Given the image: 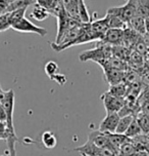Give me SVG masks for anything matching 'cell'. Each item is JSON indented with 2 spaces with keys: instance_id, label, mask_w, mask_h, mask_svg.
Segmentation results:
<instances>
[{
  "instance_id": "cell-1",
  "label": "cell",
  "mask_w": 149,
  "mask_h": 156,
  "mask_svg": "<svg viewBox=\"0 0 149 156\" xmlns=\"http://www.w3.org/2000/svg\"><path fill=\"white\" fill-rule=\"evenodd\" d=\"M110 57H112V46L108 45V44L98 42L97 46H95L94 48L83 51L80 55L79 58L81 62L93 61L95 63H99Z\"/></svg>"
},
{
  "instance_id": "cell-2",
  "label": "cell",
  "mask_w": 149,
  "mask_h": 156,
  "mask_svg": "<svg viewBox=\"0 0 149 156\" xmlns=\"http://www.w3.org/2000/svg\"><path fill=\"white\" fill-rule=\"evenodd\" d=\"M107 13L117 16L121 20H123L126 24H128L130 20L137 16V1L136 0H127L126 4H124L123 6L108 8Z\"/></svg>"
},
{
  "instance_id": "cell-3",
  "label": "cell",
  "mask_w": 149,
  "mask_h": 156,
  "mask_svg": "<svg viewBox=\"0 0 149 156\" xmlns=\"http://www.w3.org/2000/svg\"><path fill=\"white\" fill-rule=\"evenodd\" d=\"M12 29L21 33H34V34L39 35L40 37H45L48 33V31L45 28L36 26L35 24H33L27 18H23L20 21L15 22V24H12Z\"/></svg>"
},
{
  "instance_id": "cell-4",
  "label": "cell",
  "mask_w": 149,
  "mask_h": 156,
  "mask_svg": "<svg viewBox=\"0 0 149 156\" xmlns=\"http://www.w3.org/2000/svg\"><path fill=\"white\" fill-rule=\"evenodd\" d=\"M15 91L12 90H8L5 91V97L3 101L1 103V106L4 108L5 112L7 115V120L6 125L7 129L9 132H15V124H13V112H15Z\"/></svg>"
},
{
  "instance_id": "cell-5",
  "label": "cell",
  "mask_w": 149,
  "mask_h": 156,
  "mask_svg": "<svg viewBox=\"0 0 149 156\" xmlns=\"http://www.w3.org/2000/svg\"><path fill=\"white\" fill-rule=\"evenodd\" d=\"M101 101L103 103L104 108H105L106 114L118 113L125 105V99H120V98L112 96L108 91L102 94Z\"/></svg>"
},
{
  "instance_id": "cell-6",
  "label": "cell",
  "mask_w": 149,
  "mask_h": 156,
  "mask_svg": "<svg viewBox=\"0 0 149 156\" xmlns=\"http://www.w3.org/2000/svg\"><path fill=\"white\" fill-rule=\"evenodd\" d=\"M120 119H121V116L118 115V113L106 114V116L104 117L103 120L99 124L98 129L102 133H115Z\"/></svg>"
},
{
  "instance_id": "cell-7",
  "label": "cell",
  "mask_w": 149,
  "mask_h": 156,
  "mask_svg": "<svg viewBox=\"0 0 149 156\" xmlns=\"http://www.w3.org/2000/svg\"><path fill=\"white\" fill-rule=\"evenodd\" d=\"M124 30L123 29H108L104 37L99 42L108 44L110 46L123 45Z\"/></svg>"
},
{
  "instance_id": "cell-8",
  "label": "cell",
  "mask_w": 149,
  "mask_h": 156,
  "mask_svg": "<svg viewBox=\"0 0 149 156\" xmlns=\"http://www.w3.org/2000/svg\"><path fill=\"white\" fill-rule=\"evenodd\" d=\"M88 141H90L91 143H93L95 146H97L98 148H112L114 150H117L118 152V149H115L108 140V136H107L106 133H102L100 130H93L89 133V136H88Z\"/></svg>"
},
{
  "instance_id": "cell-9",
  "label": "cell",
  "mask_w": 149,
  "mask_h": 156,
  "mask_svg": "<svg viewBox=\"0 0 149 156\" xmlns=\"http://www.w3.org/2000/svg\"><path fill=\"white\" fill-rule=\"evenodd\" d=\"M56 19H57V34H56V38H55V42L58 41L65 32L68 31V21H70V16H68V12H65V7L59 12V13L56 16Z\"/></svg>"
},
{
  "instance_id": "cell-10",
  "label": "cell",
  "mask_w": 149,
  "mask_h": 156,
  "mask_svg": "<svg viewBox=\"0 0 149 156\" xmlns=\"http://www.w3.org/2000/svg\"><path fill=\"white\" fill-rule=\"evenodd\" d=\"M103 73L105 80L109 83V85H115L124 82L126 75L125 71L117 70V69L112 68H103Z\"/></svg>"
},
{
  "instance_id": "cell-11",
  "label": "cell",
  "mask_w": 149,
  "mask_h": 156,
  "mask_svg": "<svg viewBox=\"0 0 149 156\" xmlns=\"http://www.w3.org/2000/svg\"><path fill=\"white\" fill-rule=\"evenodd\" d=\"M36 3L46 8L50 16H57L59 12L63 8L61 0H36Z\"/></svg>"
},
{
  "instance_id": "cell-12",
  "label": "cell",
  "mask_w": 149,
  "mask_h": 156,
  "mask_svg": "<svg viewBox=\"0 0 149 156\" xmlns=\"http://www.w3.org/2000/svg\"><path fill=\"white\" fill-rule=\"evenodd\" d=\"M74 151L80 153L82 156H92L95 154H102L103 155V148H98L97 146H95L93 143H91L90 141H88L84 145L74 149Z\"/></svg>"
},
{
  "instance_id": "cell-13",
  "label": "cell",
  "mask_w": 149,
  "mask_h": 156,
  "mask_svg": "<svg viewBox=\"0 0 149 156\" xmlns=\"http://www.w3.org/2000/svg\"><path fill=\"white\" fill-rule=\"evenodd\" d=\"M91 30L100 40H102L107 30H108L105 19L102 18L99 20H95V21H91Z\"/></svg>"
},
{
  "instance_id": "cell-14",
  "label": "cell",
  "mask_w": 149,
  "mask_h": 156,
  "mask_svg": "<svg viewBox=\"0 0 149 156\" xmlns=\"http://www.w3.org/2000/svg\"><path fill=\"white\" fill-rule=\"evenodd\" d=\"M127 27L131 28L135 32L138 33L139 35L143 36L146 34V27H145V19L139 16H135L133 19L129 21L127 24Z\"/></svg>"
},
{
  "instance_id": "cell-15",
  "label": "cell",
  "mask_w": 149,
  "mask_h": 156,
  "mask_svg": "<svg viewBox=\"0 0 149 156\" xmlns=\"http://www.w3.org/2000/svg\"><path fill=\"white\" fill-rule=\"evenodd\" d=\"M49 16H50V13H49L48 10L37 3H35L33 5L31 13H30V16H31L32 19H34L35 21H38V22L45 21L46 19L49 18Z\"/></svg>"
},
{
  "instance_id": "cell-16",
  "label": "cell",
  "mask_w": 149,
  "mask_h": 156,
  "mask_svg": "<svg viewBox=\"0 0 149 156\" xmlns=\"http://www.w3.org/2000/svg\"><path fill=\"white\" fill-rule=\"evenodd\" d=\"M104 19H105V21H106L108 29H123L124 30L127 28V24L125 22L114 15L106 12Z\"/></svg>"
},
{
  "instance_id": "cell-17",
  "label": "cell",
  "mask_w": 149,
  "mask_h": 156,
  "mask_svg": "<svg viewBox=\"0 0 149 156\" xmlns=\"http://www.w3.org/2000/svg\"><path fill=\"white\" fill-rule=\"evenodd\" d=\"M107 136H108L110 144H111L115 149H118V151H120V148L122 147V145L127 143V142L131 141V139H129L126 135H121V133H107Z\"/></svg>"
},
{
  "instance_id": "cell-18",
  "label": "cell",
  "mask_w": 149,
  "mask_h": 156,
  "mask_svg": "<svg viewBox=\"0 0 149 156\" xmlns=\"http://www.w3.org/2000/svg\"><path fill=\"white\" fill-rule=\"evenodd\" d=\"M110 94L112 96L120 98V99H125L127 94H128V84H126L125 82L118 83L115 85H110L109 90H107Z\"/></svg>"
},
{
  "instance_id": "cell-19",
  "label": "cell",
  "mask_w": 149,
  "mask_h": 156,
  "mask_svg": "<svg viewBox=\"0 0 149 156\" xmlns=\"http://www.w3.org/2000/svg\"><path fill=\"white\" fill-rule=\"evenodd\" d=\"M41 141L42 144L44 145V147L47 149H53L56 147L57 145V139L55 135L50 130H46L42 133L41 136Z\"/></svg>"
},
{
  "instance_id": "cell-20",
  "label": "cell",
  "mask_w": 149,
  "mask_h": 156,
  "mask_svg": "<svg viewBox=\"0 0 149 156\" xmlns=\"http://www.w3.org/2000/svg\"><path fill=\"white\" fill-rule=\"evenodd\" d=\"M134 119H135V116H133V115H128V116L121 117L115 133H121V135H125V133L127 132V129H129V126L131 125L132 121H133Z\"/></svg>"
},
{
  "instance_id": "cell-21",
  "label": "cell",
  "mask_w": 149,
  "mask_h": 156,
  "mask_svg": "<svg viewBox=\"0 0 149 156\" xmlns=\"http://www.w3.org/2000/svg\"><path fill=\"white\" fill-rule=\"evenodd\" d=\"M136 120L139 124V126L141 127L143 135H148L149 133V116L146 114L139 112L136 115Z\"/></svg>"
},
{
  "instance_id": "cell-22",
  "label": "cell",
  "mask_w": 149,
  "mask_h": 156,
  "mask_svg": "<svg viewBox=\"0 0 149 156\" xmlns=\"http://www.w3.org/2000/svg\"><path fill=\"white\" fill-rule=\"evenodd\" d=\"M125 135L128 136L129 139H135V138H138L142 135V130H141V127L139 126L138 122L136 120V117L133 121H132L131 125L129 126V129H127V132L125 133Z\"/></svg>"
},
{
  "instance_id": "cell-23",
  "label": "cell",
  "mask_w": 149,
  "mask_h": 156,
  "mask_svg": "<svg viewBox=\"0 0 149 156\" xmlns=\"http://www.w3.org/2000/svg\"><path fill=\"white\" fill-rule=\"evenodd\" d=\"M137 1V16L142 18L149 16V0H136Z\"/></svg>"
},
{
  "instance_id": "cell-24",
  "label": "cell",
  "mask_w": 149,
  "mask_h": 156,
  "mask_svg": "<svg viewBox=\"0 0 149 156\" xmlns=\"http://www.w3.org/2000/svg\"><path fill=\"white\" fill-rule=\"evenodd\" d=\"M78 10H79L80 20H81L82 23H91V16L89 15V12H88L84 0H80L79 1Z\"/></svg>"
},
{
  "instance_id": "cell-25",
  "label": "cell",
  "mask_w": 149,
  "mask_h": 156,
  "mask_svg": "<svg viewBox=\"0 0 149 156\" xmlns=\"http://www.w3.org/2000/svg\"><path fill=\"white\" fill-rule=\"evenodd\" d=\"M58 69H59L58 65H57V63L54 62V61H49V62L46 63L45 67H44V70H45L46 75H47L50 79L54 75H56L58 73Z\"/></svg>"
},
{
  "instance_id": "cell-26",
  "label": "cell",
  "mask_w": 149,
  "mask_h": 156,
  "mask_svg": "<svg viewBox=\"0 0 149 156\" xmlns=\"http://www.w3.org/2000/svg\"><path fill=\"white\" fill-rule=\"evenodd\" d=\"M27 12V8H22V9H18V10H15V12H7L8 16H9V21H10V24H15V22L20 21L23 18H25V13Z\"/></svg>"
},
{
  "instance_id": "cell-27",
  "label": "cell",
  "mask_w": 149,
  "mask_h": 156,
  "mask_svg": "<svg viewBox=\"0 0 149 156\" xmlns=\"http://www.w3.org/2000/svg\"><path fill=\"white\" fill-rule=\"evenodd\" d=\"M133 49L134 51H136L137 52H139L140 55H142L143 57H145L146 54H147L148 51H149V47L145 44V42L142 39V36H141V38H140L139 40L137 41V43L134 45Z\"/></svg>"
},
{
  "instance_id": "cell-28",
  "label": "cell",
  "mask_w": 149,
  "mask_h": 156,
  "mask_svg": "<svg viewBox=\"0 0 149 156\" xmlns=\"http://www.w3.org/2000/svg\"><path fill=\"white\" fill-rule=\"evenodd\" d=\"M9 28H12V24H10L8 13H4V15L0 16V32L6 31Z\"/></svg>"
},
{
  "instance_id": "cell-29",
  "label": "cell",
  "mask_w": 149,
  "mask_h": 156,
  "mask_svg": "<svg viewBox=\"0 0 149 156\" xmlns=\"http://www.w3.org/2000/svg\"><path fill=\"white\" fill-rule=\"evenodd\" d=\"M140 82L142 85L149 87V67L145 64V67L140 72Z\"/></svg>"
},
{
  "instance_id": "cell-30",
  "label": "cell",
  "mask_w": 149,
  "mask_h": 156,
  "mask_svg": "<svg viewBox=\"0 0 149 156\" xmlns=\"http://www.w3.org/2000/svg\"><path fill=\"white\" fill-rule=\"evenodd\" d=\"M7 138V125L5 122L0 121V140H5Z\"/></svg>"
},
{
  "instance_id": "cell-31",
  "label": "cell",
  "mask_w": 149,
  "mask_h": 156,
  "mask_svg": "<svg viewBox=\"0 0 149 156\" xmlns=\"http://www.w3.org/2000/svg\"><path fill=\"white\" fill-rule=\"evenodd\" d=\"M51 80H54V81H56L58 84L62 85L67 82V77H65V75H63V74L57 73L56 75H54V76L51 78Z\"/></svg>"
},
{
  "instance_id": "cell-32",
  "label": "cell",
  "mask_w": 149,
  "mask_h": 156,
  "mask_svg": "<svg viewBox=\"0 0 149 156\" xmlns=\"http://www.w3.org/2000/svg\"><path fill=\"white\" fill-rule=\"evenodd\" d=\"M6 120H7V115H6V112H5L4 108L2 106H0V121L1 122H5L6 123Z\"/></svg>"
},
{
  "instance_id": "cell-33",
  "label": "cell",
  "mask_w": 149,
  "mask_h": 156,
  "mask_svg": "<svg viewBox=\"0 0 149 156\" xmlns=\"http://www.w3.org/2000/svg\"><path fill=\"white\" fill-rule=\"evenodd\" d=\"M6 9H7V3L4 0H0V16L6 13Z\"/></svg>"
},
{
  "instance_id": "cell-34",
  "label": "cell",
  "mask_w": 149,
  "mask_h": 156,
  "mask_svg": "<svg viewBox=\"0 0 149 156\" xmlns=\"http://www.w3.org/2000/svg\"><path fill=\"white\" fill-rule=\"evenodd\" d=\"M142 39L143 41L145 42V44L149 47V33H146V34H144L142 36Z\"/></svg>"
},
{
  "instance_id": "cell-35",
  "label": "cell",
  "mask_w": 149,
  "mask_h": 156,
  "mask_svg": "<svg viewBox=\"0 0 149 156\" xmlns=\"http://www.w3.org/2000/svg\"><path fill=\"white\" fill-rule=\"evenodd\" d=\"M4 97H5V90H2L1 84H0V106H1V103H2V101H3Z\"/></svg>"
},
{
  "instance_id": "cell-36",
  "label": "cell",
  "mask_w": 149,
  "mask_h": 156,
  "mask_svg": "<svg viewBox=\"0 0 149 156\" xmlns=\"http://www.w3.org/2000/svg\"><path fill=\"white\" fill-rule=\"evenodd\" d=\"M145 27H146V33H149V16L145 19Z\"/></svg>"
},
{
  "instance_id": "cell-37",
  "label": "cell",
  "mask_w": 149,
  "mask_h": 156,
  "mask_svg": "<svg viewBox=\"0 0 149 156\" xmlns=\"http://www.w3.org/2000/svg\"><path fill=\"white\" fill-rule=\"evenodd\" d=\"M144 61H145V64L147 65L148 67H149V51H148V52L146 54V55L144 57Z\"/></svg>"
},
{
  "instance_id": "cell-38",
  "label": "cell",
  "mask_w": 149,
  "mask_h": 156,
  "mask_svg": "<svg viewBox=\"0 0 149 156\" xmlns=\"http://www.w3.org/2000/svg\"><path fill=\"white\" fill-rule=\"evenodd\" d=\"M4 1L6 2L7 5H8V4H12V3H13V2H15L16 0H4Z\"/></svg>"
},
{
  "instance_id": "cell-39",
  "label": "cell",
  "mask_w": 149,
  "mask_h": 156,
  "mask_svg": "<svg viewBox=\"0 0 149 156\" xmlns=\"http://www.w3.org/2000/svg\"><path fill=\"white\" fill-rule=\"evenodd\" d=\"M92 156H103L102 154H95V155H92Z\"/></svg>"
},
{
  "instance_id": "cell-40",
  "label": "cell",
  "mask_w": 149,
  "mask_h": 156,
  "mask_svg": "<svg viewBox=\"0 0 149 156\" xmlns=\"http://www.w3.org/2000/svg\"><path fill=\"white\" fill-rule=\"evenodd\" d=\"M0 156H2V155H0Z\"/></svg>"
}]
</instances>
